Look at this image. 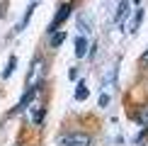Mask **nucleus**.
<instances>
[{
    "label": "nucleus",
    "mask_w": 148,
    "mask_h": 146,
    "mask_svg": "<svg viewBox=\"0 0 148 146\" xmlns=\"http://www.w3.org/2000/svg\"><path fill=\"white\" fill-rule=\"evenodd\" d=\"M90 144H92V139L83 132H73V134L61 139V146H90Z\"/></svg>",
    "instance_id": "f257e3e1"
},
{
    "label": "nucleus",
    "mask_w": 148,
    "mask_h": 146,
    "mask_svg": "<svg viewBox=\"0 0 148 146\" xmlns=\"http://www.w3.org/2000/svg\"><path fill=\"white\" fill-rule=\"evenodd\" d=\"M88 39H85V36H78V39H75V56H80V59H83L85 56V54H88Z\"/></svg>",
    "instance_id": "20e7f679"
},
{
    "label": "nucleus",
    "mask_w": 148,
    "mask_h": 146,
    "mask_svg": "<svg viewBox=\"0 0 148 146\" xmlns=\"http://www.w3.org/2000/svg\"><path fill=\"white\" fill-rule=\"evenodd\" d=\"M63 41H66V32H56V34L51 36V41H49V44L56 49V46H61V44H63Z\"/></svg>",
    "instance_id": "6e6552de"
},
{
    "label": "nucleus",
    "mask_w": 148,
    "mask_h": 146,
    "mask_svg": "<svg viewBox=\"0 0 148 146\" xmlns=\"http://www.w3.org/2000/svg\"><path fill=\"white\" fill-rule=\"evenodd\" d=\"M44 112H46V107H41V105L32 107V122L34 124H41V122H44Z\"/></svg>",
    "instance_id": "39448f33"
},
{
    "label": "nucleus",
    "mask_w": 148,
    "mask_h": 146,
    "mask_svg": "<svg viewBox=\"0 0 148 146\" xmlns=\"http://www.w3.org/2000/svg\"><path fill=\"white\" fill-rule=\"evenodd\" d=\"M107 102H109V95H104V93H102V97H100V105L104 107V105H107Z\"/></svg>",
    "instance_id": "9d476101"
},
{
    "label": "nucleus",
    "mask_w": 148,
    "mask_h": 146,
    "mask_svg": "<svg viewBox=\"0 0 148 146\" xmlns=\"http://www.w3.org/2000/svg\"><path fill=\"white\" fill-rule=\"evenodd\" d=\"M41 85V61L36 59L34 66H32V73H29V88H36Z\"/></svg>",
    "instance_id": "7ed1b4c3"
},
{
    "label": "nucleus",
    "mask_w": 148,
    "mask_h": 146,
    "mask_svg": "<svg viewBox=\"0 0 148 146\" xmlns=\"http://www.w3.org/2000/svg\"><path fill=\"white\" fill-rule=\"evenodd\" d=\"M15 63H17V59L12 56V59H10V63H8V68L3 71V76H5V78H8V76H12V68H15Z\"/></svg>",
    "instance_id": "1a4fd4ad"
},
{
    "label": "nucleus",
    "mask_w": 148,
    "mask_h": 146,
    "mask_svg": "<svg viewBox=\"0 0 148 146\" xmlns=\"http://www.w3.org/2000/svg\"><path fill=\"white\" fill-rule=\"evenodd\" d=\"M143 63H148V49H146V54H143Z\"/></svg>",
    "instance_id": "9b49d317"
},
{
    "label": "nucleus",
    "mask_w": 148,
    "mask_h": 146,
    "mask_svg": "<svg viewBox=\"0 0 148 146\" xmlns=\"http://www.w3.org/2000/svg\"><path fill=\"white\" fill-rule=\"evenodd\" d=\"M88 95H90L88 85H85V83H78V88H75V100H85Z\"/></svg>",
    "instance_id": "0eeeda50"
},
{
    "label": "nucleus",
    "mask_w": 148,
    "mask_h": 146,
    "mask_svg": "<svg viewBox=\"0 0 148 146\" xmlns=\"http://www.w3.org/2000/svg\"><path fill=\"white\" fill-rule=\"evenodd\" d=\"M73 5H75V3H66V5H61V8H58L56 17H53V22H51V32H56V27H58V24H61V22H66V17L71 15Z\"/></svg>",
    "instance_id": "f03ea898"
},
{
    "label": "nucleus",
    "mask_w": 148,
    "mask_h": 146,
    "mask_svg": "<svg viewBox=\"0 0 148 146\" xmlns=\"http://www.w3.org/2000/svg\"><path fill=\"white\" fill-rule=\"evenodd\" d=\"M126 15H129V3H126V0H121V3H119V12H116V24L124 22Z\"/></svg>",
    "instance_id": "423d86ee"
}]
</instances>
